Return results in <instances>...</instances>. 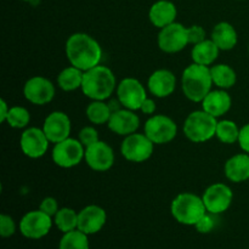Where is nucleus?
Returning <instances> with one entry per match:
<instances>
[{
    "label": "nucleus",
    "instance_id": "nucleus-1",
    "mask_svg": "<svg viewBox=\"0 0 249 249\" xmlns=\"http://www.w3.org/2000/svg\"><path fill=\"white\" fill-rule=\"evenodd\" d=\"M65 53L70 65L84 72L100 65L102 58V48L99 41L90 34L83 32L73 33L68 36Z\"/></svg>",
    "mask_w": 249,
    "mask_h": 249
},
{
    "label": "nucleus",
    "instance_id": "nucleus-2",
    "mask_svg": "<svg viewBox=\"0 0 249 249\" xmlns=\"http://www.w3.org/2000/svg\"><path fill=\"white\" fill-rule=\"evenodd\" d=\"M117 79L113 71L101 63L85 71L83 78L82 92L92 101H106L116 92Z\"/></svg>",
    "mask_w": 249,
    "mask_h": 249
},
{
    "label": "nucleus",
    "instance_id": "nucleus-3",
    "mask_svg": "<svg viewBox=\"0 0 249 249\" xmlns=\"http://www.w3.org/2000/svg\"><path fill=\"white\" fill-rule=\"evenodd\" d=\"M211 67L192 62L181 74V89L187 100L201 104L213 89Z\"/></svg>",
    "mask_w": 249,
    "mask_h": 249
},
{
    "label": "nucleus",
    "instance_id": "nucleus-4",
    "mask_svg": "<svg viewBox=\"0 0 249 249\" xmlns=\"http://www.w3.org/2000/svg\"><path fill=\"white\" fill-rule=\"evenodd\" d=\"M170 213L179 224L195 226L208 212L202 196L199 197L192 192H181L172 201Z\"/></svg>",
    "mask_w": 249,
    "mask_h": 249
},
{
    "label": "nucleus",
    "instance_id": "nucleus-5",
    "mask_svg": "<svg viewBox=\"0 0 249 249\" xmlns=\"http://www.w3.org/2000/svg\"><path fill=\"white\" fill-rule=\"evenodd\" d=\"M218 118L207 113L204 109L194 111L184 122L185 136L194 143H202L212 140L215 136Z\"/></svg>",
    "mask_w": 249,
    "mask_h": 249
},
{
    "label": "nucleus",
    "instance_id": "nucleus-6",
    "mask_svg": "<svg viewBox=\"0 0 249 249\" xmlns=\"http://www.w3.org/2000/svg\"><path fill=\"white\" fill-rule=\"evenodd\" d=\"M85 147L78 139L67 138L57 143H53L51 158L57 167L71 169L84 160Z\"/></svg>",
    "mask_w": 249,
    "mask_h": 249
},
{
    "label": "nucleus",
    "instance_id": "nucleus-7",
    "mask_svg": "<svg viewBox=\"0 0 249 249\" xmlns=\"http://www.w3.org/2000/svg\"><path fill=\"white\" fill-rule=\"evenodd\" d=\"M155 143L146 134L134 133L124 136L121 145V153L124 160L131 163H142L150 160L155 151Z\"/></svg>",
    "mask_w": 249,
    "mask_h": 249
},
{
    "label": "nucleus",
    "instance_id": "nucleus-8",
    "mask_svg": "<svg viewBox=\"0 0 249 249\" xmlns=\"http://www.w3.org/2000/svg\"><path fill=\"white\" fill-rule=\"evenodd\" d=\"M143 133L155 145H165L177 138L178 125L169 116L153 114L146 121Z\"/></svg>",
    "mask_w": 249,
    "mask_h": 249
},
{
    "label": "nucleus",
    "instance_id": "nucleus-9",
    "mask_svg": "<svg viewBox=\"0 0 249 249\" xmlns=\"http://www.w3.org/2000/svg\"><path fill=\"white\" fill-rule=\"evenodd\" d=\"M116 94L121 107L131 111H139L142 102L147 97L145 85L133 77L123 78L117 85Z\"/></svg>",
    "mask_w": 249,
    "mask_h": 249
},
{
    "label": "nucleus",
    "instance_id": "nucleus-10",
    "mask_svg": "<svg viewBox=\"0 0 249 249\" xmlns=\"http://www.w3.org/2000/svg\"><path fill=\"white\" fill-rule=\"evenodd\" d=\"M202 199L208 213L219 215L228 211L233 201V192L224 182H214L204 190Z\"/></svg>",
    "mask_w": 249,
    "mask_h": 249
},
{
    "label": "nucleus",
    "instance_id": "nucleus-11",
    "mask_svg": "<svg viewBox=\"0 0 249 249\" xmlns=\"http://www.w3.org/2000/svg\"><path fill=\"white\" fill-rule=\"evenodd\" d=\"M53 219L40 209L31 211L19 220V232L28 240H40L50 232Z\"/></svg>",
    "mask_w": 249,
    "mask_h": 249
},
{
    "label": "nucleus",
    "instance_id": "nucleus-12",
    "mask_svg": "<svg viewBox=\"0 0 249 249\" xmlns=\"http://www.w3.org/2000/svg\"><path fill=\"white\" fill-rule=\"evenodd\" d=\"M187 27L175 21L174 23L160 29L157 36V45L163 53H177L189 45Z\"/></svg>",
    "mask_w": 249,
    "mask_h": 249
},
{
    "label": "nucleus",
    "instance_id": "nucleus-13",
    "mask_svg": "<svg viewBox=\"0 0 249 249\" xmlns=\"http://www.w3.org/2000/svg\"><path fill=\"white\" fill-rule=\"evenodd\" d=\"M56 94L53 83L43 75L31 77L23 85L24 99L36 106L50 104Z\"/></svg>",
    "mask_w": 249,
    "mask_h": 249
},
{
    "label": "nucleus",
    "instance_id": "nucleus-14",
    "mask_svg": "<svg viewBox=\"0 0 249 249\" xmlns=\"http://www.w3.org/2000/svg\"><path fill=\"white\" fill-rule=\"evenodd\" d=\"M50 143L43 128L28 126L19 136V148L22 153L31 160L44 157L48 152Z\"/></svg>",
    "mask_w": 249,
    "mask_h": 249
},
{
    "label": "nucleus",
    "instance_id": "nucleus-15",
    "mask_svg": "<svg viewBox=\"0 0 249 249\" xmlns=\"http://www.w3.org/2000/svg\"><path fill=\"white\" fill-rule=\"evenodd\" d=\"M114 151L105 141L99 140L97 142L88 146L85 148L84 160L88 167L94 172H107L114 164Z\"/></svg>",
    "mask_w": 249,
    "mask_h": 249
},
{
    "label": "nucleus",
    "instance_id": "nucleus-16",
    "mask_svg": "<svg viewBox=\"0 0 249 249\" xmlns=\"http://www.w3.org/2000/svg\"><path fill=\"white\" fill-rule=\"evenodd\" d=\"M41 128L51 143H57L70 138L72 123L67 113L62 111H53L46 116Z\"/></svg>",
    "mask_w": 249,
    "mask_h": 249
},
{
    "label": "nucleus",
    "instance_id": "nucleus-17",
    "mask_svg": "<svg viewBox=\"0 0 249 249\" xmlns=\"http://www.w3.org/2000/svg\"><path fill=\"white\" fill-rule=\"evenodd\" d=\"M107 213L97 204H89L78 212V230L88 236L100 232L106 225Z\"/></svg>",
    "mask_w": 249,
    "mask_h": 249
},
{
    "label": "nucleus",
    "instance_id": "nucleus-18",
    "mask_svg": "<svg viewBox=\"0 0 249 249\" xmlns=\"http://www.w3.org/2000/svg\"><path fill=\"white\" fill-rule=\"evenodd\" d=\"M135 112L124 107L116 109L112 112L107 126L112 133L119 136H128L136 133L140 128V118Z\"/></svg>",
    "mask_w": 249,
    "mask_h": 249
},
{
    "label": "nucleus",
    "instance_id": "nucleus-19",
    "mask_svg": "<svg viewBox=\"0 0 249 249\" xmlns=\"http://www.w3.org/2000/svg\"><path fill=\"white\" fill-rule=\"evenodd\" d=\"M177 89V77L170 70L160 68L152 72L147 79V90L157 99L170 96Z\"/></svg>",
    "mask_w": 249,
    "mask_h": 249
},
{
    "label": "nucleus",
    "instance_id": "nucleus-20",
    "mask_svg": "<svg viewBox=\"0 0 249 249\" xmlns=\"http://www.w3.org/2000/svg\"><path fill=\"white\" fill-rule=\"evenodd\" d=\"M202 109L215 118H220L224 114L228 113L232 106V99L228 90L224 89H212L208 92L203 101L201 102Z\"/></svg>",
    "mask_w": 249,
    "mask_h": 249
},
{
    "label": "nucleus",
    "instance_id": "nucleus-21",
    "mask_svg": "<svg viewBox=\"0 0 249 249\" xmlns=\"http://www.w3.org/2000/svg\"><path fill=\"white\" fill-rule=\"evenodd\" d=\"M178 9L170 0H157L153 2L148 11V18L152 26L162 29L177 21Z\"/></svg>",
    "mask_w": 249,
    "mask_h": 249
},
{
    "label": "nucleus",
    "instance_id": "nucleus-22",
    "mask_svg": "<svg viewBox=\"0 0 249 249\" xmlns=\"http://www.w3.org/2000/svg\"><path fill=\"white\" fill-rule=\"evenodd\" d=\"M226 179L235 184L249 180V153H237L226 160L224 164Z\"/></svg>",
    "mask_w": 249,
    "mask_h": 249
},
{
    "label": "nucleus",
    "instance_id": "nucleus-23",
    "mask_svg": "<svg viewBox=\"0 0 249 249\" xmlns=\"http://www.w3.org/2000/svg\"><path fill=\"white\" fill-rule=\"evenodd\" d=\"M211 39L216 44L220 51H230L237 45L238 34L230 22H219L214 26Z\"/></svg>",
    "mask_w": 249,
    "mask_h": 249
},
{
    "label": "nucleus",
    "instance_id": "nucleus-24",
    "mask_svg": "<svg viewBox=\"0 0 249 249\" xmlns=\"http://www.w3.org/2000/svg\"><path fill=\"white\" fill-rule=\"evenodd\" d=\"M219 53H220V49L211 38H207L206 40L192 46L191 58L194 63L211 67L218 60Z\"/></svg>",
    "mask_w": 249,
    "mask_h": 249
},
{
    "label": "nucleus",
    "instance_id": "nucleus-25",
    "mask_svg": "<svg viewBox=\"0 0 249 249\" xmlns=\"http://www.w3.org/2000/svg\"><path fill=\"white\" fill-rule=\"evenodd\" d=\"M211 74L213 84L218 89L229 90L235 87L237 82L236 71L226 63H214L213 66H211Z\"/></svg>",
    "mask_w": 249,
    "mask_h": 249
},
{
    "label": "nucleus",
    "instance_id": "nucleus-26",
    "mask_svg": "<svg viewBox=\"0 0 249 249\" xmlns=\"http://www.w3.org/2000/svg\"><path fill=\"white\" fill-rule=\"evenodd\" d=\"M83 78H84V71L74 67V66H68L63 68L57 75V87L63 91H75L78 89H82Z\"/></svg>",
    "mask_w": 249,
    "mask_h": 249
},
{
    "label": "nucleus",
    "instance_id": "nucleus-27",
    "mask_svg": "<svg viewBox=\"0 0 249 249\" xmlns=\"http://www.w3.org/2000/svg\"><path fill=\"white\" fill-rule=\"evenodd\" d=\"M112 112L113 111H112L111 105L107 104L106 101H99V100H92L85 109L88 121L94 125H104L108 123Z\"/></svg>",
    "mask_w": 249,
    "mask_h": 249
},
{
    "label": "nucleus",
    "instance_id": "nucleus-28",
    "mask_svg": "<svg viewBox=\"0 0 249 249\" xmlns=\"http://www.w3.org/2000/svg\"><path fill=\"white\" fill-rule=\"evenodd\" d=\"M53 219V225L62 233L78 229V213L72 208H68V207L60 208Z\"/></svg>",
    "mask_w": 249,
    "mask_h": 249
},
{
    "label": "nucleus",
    "instance_id": "nucleus-29",
    "mask_svg": "<svg viewBox=\"0 0 249 249\" xmlns=\"http://www.w3.org/2000/svg\"><path fill=\"white\" fill-rule=\"evenodd\" d=\"M238 135H240V128L236 124V122L230 121V119L218 121L215 138L220 142L226 143V145H232L238 141Z\"/></svg>",
    "mask_w": 249,
    "mask_h": 249
},
{
    "label": "nucleus",
    "instance_id": "nucleus-30",
    "mask_svg": "<svg viewBox=\"0 0 249 249\" xmlns=\"http://www.w3.org/2000/svg\"><path fill=\"white\" fill-rule=\"evenodd\" d=\"M58 249H90L89 236L78 229L63 233L58 242Z\"/></svg>",
    "mask_w": 249,
    "mask_h": 249
},
{
    "label": "nucleus",
    "instance_id": "nucleus-31",
    "mask_svg": "<svg viewBox=\"0 0 249 249\" xmlns=\"http://www.w3.org/2000/svg\"><path fill=\"white\" fill-rule=\"evenodd\" d=\"M29 122H31V113L26 107L11 106L5 123L14 129H26L28 128Z\"/></svg>",
    "mask_w": 249,
    "mask_h": 249
},
{
    "label": "nucleus",
    "instance_id": "nucleus-32",
    "mask_svg": "<svg viewBox=\"0 0 249 249\" xmlns=\"http://www.w3.org/2000/svg\"><path fill=\"white\" fill-rule=\"evenodd\" d=\"M78 140H79L80 142L83 143V146L87 148L88 146L92 145V143L97 142V141L100 140L99 131H97V129L92 125L84 126V128L80 129L79 134H78Z\"/></svg>",
    "mask_w": 249,
    "mask_h": 249
},
{
    "label": "nucleus",
    "instance_id": "nucleus-33",
    "mask_svg": "<svg viewBox=\"0 0 249 249\" xmlns=\"http://www.w3.org/2000/svg\"><path fill=\"white\" fill-rule=\"evenodd\" d=\"M16 223L14 218L7 214H1L0 215V235L2 238H9L15 235L16 232Z\"/></svg>",
    "mask_w": 249,
    "mask_h": 249
},
{
    "label": "nucleus",
    "instance_id": "nucleus-34",
    "mask_svg": "<svg viewBox=\"0 0 249 249\" xmlns=\"http://www.w3.org/2000/svg\"><path fill=\"white\" fill-rule=\"evenodd\" d=\"M187 36H189V43L192 45L201 43V41L206 40V31L202 26L198 24H194L191 27H187Z\"/></svg>",
    "mask_w": 249,
    "mask_h": 249
},
{
    "label": "nucleus",
    "instance_id": "nucleus-35",
    "mask_svg": "<svg viewBox=\"0 0 249 249\" xmlns=\"http://www.w3.org/2000/svg\"><path fill=\"white\" fill-rule=\"evenodd\" d=\"M215 226V221H214L213 214L207 213L201 218V220L195 225V229L198 231L199 233H209Z\"/></svg>",
    "mask_w": 249,
    "mask_h": 249
},
{
    "label": "nucleus",
    "instance_id": "nucleus-36",
    "mask_svg": "<svg viewBox=\"0 0 249 249\" xmlns=\"http://www.w3.org/2000/svg\"><path fill=\"white\" fill-rule=\"evenodd\" d=\"M39 209H40L41 212H44L45 214H48V215H50L51 218H53L55 214L58 212V209H60V207H58L57 199L53 198V197H45V198L40 202Z\"/></svg>",
    "mask_w": 249,
    "mask_h": 249
},
{
    "label": "nucleus",
    "instance_id": "nucleus-37",
    "mask_svg": "<svg viewBox=\"0 0 249 249\" xmlns=\"http://www.w3.org/2000/svg\"><path fill=\"white\" fill-rule=\"evenodd\" d=\"M237 143L243 152L249 153V123L245 124L242 128H240Z\"/></svg>",
    "mask_w": 249,
    "mask_h": 249
},
{
    "label": "nucleus",
    "instance_id": "nucleus-38",
    "mask_svg": "<svg viewBox=\"0 0 249 249\" xmlns=\"http://www.w3.org/2000/svg\"><path fill=\"white\" fill-rule=\"evenodd\" d=\"M156 109H157V106H156L155 100L146 97L139 111L142 112L143 114H147V116H153L156 113Z\"/></svg>",
    "mask_w": 249,
    "mask_h": 249
},
{
    "label": "nucleus",
    "instance_id": "nucleus-39",
    "mask_svg": "<svg viewBox=\"0 0 249 249\" xmlns=\"http://www.w3.org/2000/svg\"><path fill=\"white\" fill-rule=\"evenodd\" d=\"M10 107L11 106H9V104H7L4 99L0 100V122H1V123H5V122H6V117L7 114H9Z\"/></svg>",
    "mask_w": 249,
    "mask_h": 249
},
{
    "label": "nucleus",
    "instance_id": "nucleus-40",
    "mask_svg": "<svg viewBox=\"0 0 249 249\" xmlns=\"http://www.w3.org/2000/svg\"><path fill=\"white\" fill-rule=\"evenodd\" d=\"M19 1H24V2H36L39 0H19Z\"/></svg>",
    "mask_w": 249,
    "mask_h": 249
},
{
    "label": "nucleus",
    "instance_id": "nucleus-41",
    "mask_svg": "<svg viewBox=\"0 0 249 249\" xmlns=\"http://www.w3.org/2000/svg\"><path fill=\"white\" fill-rule=\"evenodd\" d=\"M248 55H249V44H248Z\"/></svg>",
    "mask_w": 249,
    "mask_h": 249
},
{
    "label": "nucleus",
    "instance_id": "nucleus-42",
    "mask_svg": "<svg viewBox=\"0 0 249 249\" xmlns=\"http://www.w3.org/2000/svg\"><path fill=\"white\" fill-rule=\"evenodd\" d=\"M248 249H249V248H248Z\"/></svg>",
    "mask_w": 249,
    "mask_h": 249
}]
</instances>
